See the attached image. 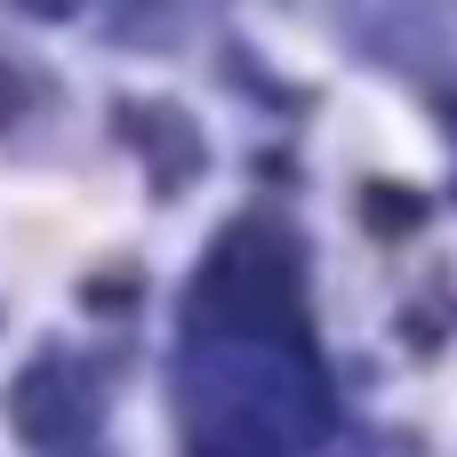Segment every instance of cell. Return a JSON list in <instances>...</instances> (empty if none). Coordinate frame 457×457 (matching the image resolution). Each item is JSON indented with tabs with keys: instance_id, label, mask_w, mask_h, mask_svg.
Returning <instances> with one entry per match:
<instances>
[{
	"instance_id": "6da1fadb",
	"label": "cell",
	"mask_w": 457,
	"mask_h": 457,
	"mask_svg": "<svg viewBox=\"0 0 457 457\" xmlns=\"http://www.w3.org/2000/svg\"><path fill=\"white\" fill-rule=\"evenodd\" d=\"M8 418H16V434L40 457H80L88 434H96V410H88L72 361H56V353H40V361L8 386Z\"/></svg>"
},
{
	"instance_id": "7a4b0ae2",
	"label": "cell",
	"mask_w": 457,
	"mask_h": 457,
	"mask_svg": "<svg viewBox=\"0 0 457 457\" xmlns=\"http://www.w3.org/2000/svg\"><path fill=\"white\" fill-rule=\"evenodd\" d=\"M112 129H120V137H137V145L153 153V169H161V193L193 185V169H201V137H193L185 120H169L161 104H120V112H112Z\"/></svg>"
},
{
	"instance_id": "3957f363",
	"label": "cell",
	"mask_w": 457,
	"mask_h": 457,
	"mask_svg": "<svg viewBox=\"0 0 457 457\" xmlns=\"http://www.w3.org/2000/svg\"><path fill=\"white\" fill-rule=\"evenodd\" d=\"M361 217L394 241V233H410V225L426 217V201H418V193H402V185H370V193H361Z\"/></svg>"
},
{
	"instance_id": "277c9868",
	"label": "cell",
	"mask_w": 457,
	"mask_h": 457,
	"mask_svg": "<svg viewBox=\"0 0 457 457\" xmlns=\"http://www.w3.org/2000/svg\"><path fill=\"white\" fill-rule=\"evenodd\" d=\"M129 297H137V273H96V281H88V305H96V313H120Z\"/></svg>"
}]
</instances>
